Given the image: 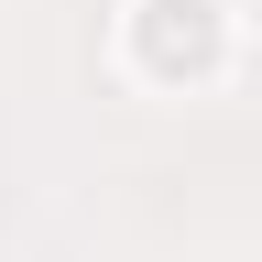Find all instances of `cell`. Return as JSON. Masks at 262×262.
Listing matches in <instances>:
<instances>
[{"label":"cell","instance_id":"6da1fadb","mask_svg":"<svg viewBox=\"0 0 262 262\" xmlns=\"http://www.w3.org/2000/svg\"><path fill=\"white\" fill-rule=\"evenodd\" d=\"M219 55H229V11L219 0H131V66L153 88L219 77Z\"/></svg>","mask_w":262,"mask_h":262}]
</instances>
